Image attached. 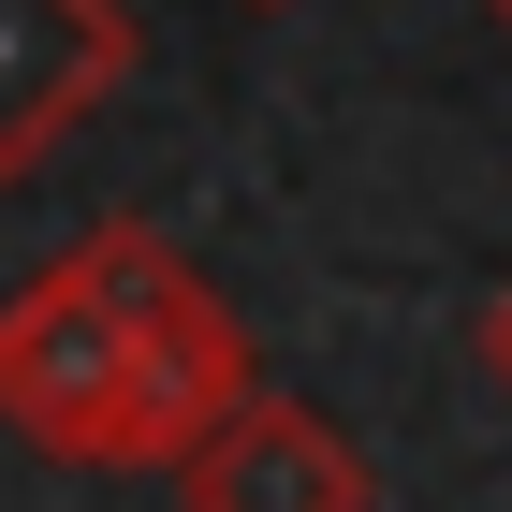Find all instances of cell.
<instances>
[{"label": "cell", "mask_w": 512, "mask_h": 512, "mask_svg": "<svg viewBox=\"0 0 512 512\" xmlns=\"http://www.w3.org/2000/svg\"><path fill=\"white\" fill-rule=\"evenodd\" d=\"M132 74H147L132 0H0V191L44 176Z\"/></svg>", "instance_id": "4"}, {"label": "cell", "mask_w": 512, "mask_h": 512, "mask_svg": "<svg viewBox=\"0 0 512 512\" xmlns=\"http://www.w3.org/2000/svg\"><path fill=\"white\" fill-rule=\"evenodd\" d=\"M74 264H88V293L118 308V352H132V395H147V469H176L220 410H235L249 381H264V337L235 322V293L191 264V249L161 235V220H88L74 235Z\"/></svg>", "instance_id": "1"}, {"label": "cell", "mask_w": 512, "mask_h": 512, "mask_svg": "<svg viewBox=\"0 0 512 512\" xmlns=\"http://www.w3.org/2000/svg\"><path fill=\"white\" fill-rule=\"evenodd\" d=\"M249 15H293V0H249Z\"/></svg>", "instance_id": "6"}, {"label": "cell", "mask_w": 512, "mask_h": 512, "mask_svg": "<svg viewBox=\"0 0 512 512\" xmlns=\"http://www.w3.org/2000/svg\"><path fill=\"white\" fill-rule=\"evenodd\" d=\"M498 30H512V0H498Z\"/></svg>", "instance_id": "7"}, {"label": "cell", "mask_w": 512, "mask_h": 512, "mask_svg": "<svg viewBox=\"0 0 512 512\" xmlns=\"http://www.w3.org/2000/svg\"><path fill=\"white\" fill-rule=\"evenodd\" d=\"M483 381L512 395V278H498V293H483Z\"/></svg>", "instance_id": "5"}, {"label": "cell", "mask_w": 512, "mask_h": 512, "mask_svg": "<svg viewBox=\"0 0 512 512\" xmlns=\"http://www.w3.org/2000/svg\"><path fill=\"white\" fill-rule=\"evenodd\" d=\"M161 483H176V512H381L366 439L337 410H308V395H278V381H249Z\"/></svg>", "instance_id": "3"}, {"label": "cell", "mask_w": 512, "mask_h": 512, "mask_svg": "<svg viewBox=\"0 0 512 512\" xmlns=\"http://www.w3.org/2000/svg\"><path fill=\"white\" fill-rule=\"evenodd\" d=\"M0 425L30 439L44 469H147V395H132L118 308L88 293L74 249L0 293Z\"/></svg>", "instance_id": "2"}]
</instances>
